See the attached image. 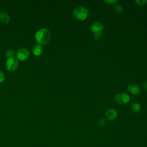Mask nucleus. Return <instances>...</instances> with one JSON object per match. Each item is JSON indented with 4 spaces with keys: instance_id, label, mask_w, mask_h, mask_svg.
Returning <instances> with one entry per match:
<instances>
[{
    "instance_id": "0eeeda50",
    "label": "nucleus",
    "mask_w": 147,
    "mask_h": 147,
    "mask_svg": "<svg viewBox=\"0 0 147 147\" xmlns=\"http://www.w3.org/2000/svg\"><path fill=\"white\" fill-rule=\"evenodd\" d=\"M103 29V25L100 22H99V21H96L93 22L90 27V30L93 33L102 31Z\"/></svg>"
},
{
    "instance_id": "20e7f679",
    "label": "nucleus",
    "mask_w": 147,
    "mask_h": 147,
    "mask_svg": "<svg viewBox=\"0 0 147 147\" xmlns=\"http://www.w3.org/2000/svg\"><path fill=\"white\" fill-rule=\"evenodd\" d=\"M114 100L119 105H125L130 100V96L125 92H119L114 96Z\"/></svg>"
},
{
    "instance_id": "1a4fd4ad",
    "label": "nucleus",
    "mask_w": 147,
    "mask_h": 147,
    "mask_svg": "<svg viewBox=\"0 0 147 147\" xmlns=\"http://www.w3.org/2000/svg\"><path fill=\"white\" fill-rule=\"evenodd\" d=\"M10 17L9 14L5 11H2L0 12V21L3 24H8L10 22Z\"/></svg>"
},
{
    "instance_id": "6e6552de",
    "label": "nucleus",
    "mask_w": 147,
    "mask_h": 147,
    "mask_svg": "<svg viewBox=\"0 0 147 147\" xmlns=\"http://www.w3.org/2000/svg\"><path fill=\"white\" fill-rule=\"evenodd\" d=\"M128 91L132 94L136 95L140 92V87L138 85L136 84H130L127 87Z\"/></svg>"
},
{
    "instance_id": "ddd939ff",
    "label": "nucleus",
    "mask_w": 147,
    "mask_h": 147,
    "mask_svg": "<svg viewBox=\"0 0 147 147\" xmlns=\"http://www.w3.org/2000/svg\"><path fill=\"white\" fill-rule=\"evenodd\" d=\"M93 37H94V40H96V41L99 40L102 38V31L96 32L94 33Z\"/></svg>"
},
{
    "instance_id": "39448f33",
    "label": "nucleus",
    "mask_w": 147,
    "mask_h": 147,
    "mask_svg": "<svg viewBox=\"0 0 147 147\" xmlns=\"http://www.w3.org/2000/svg\"><path fill=\"white\" fill-rule=\"evenodd\" d=\"M17 58L21 61H25L29 56V52L26 48H21L16 52Z\"/></svg>"
},
{
    "instance_id": "f257e3e1",
    "label": "nucleus",
    "mask_w": 147,
    "mask_h": 147,
    "mask_svg": "<svg viewBox=\"0 0 147 147\" xmlns=\"http://www.w3.org/2000/svg\"><path fill=\"white\" fill-rule=\"evenodd\" d=\"M51 32L46 28H41L35 34V40L38 45H43L47 44L51 39Z\"/></svg>"
},
{
    "instance_id": "6ab92c4d",
    "label": "nucleus",
    "mask_w": 147,
    "mask_h": 147,
    "mask_svg": "<svg viewBox=\"0 0 147 147\" xmlns=\"http://www.w3.org/2000/svg\"><path fill=\"white\" fill-rule=\"evenodd\" d=\"M142 86L144 87V88L147 91V81H145L143 82L142 83Z\"/></svg>"
},
{
    "instance_id": "4468645a",
    "label": "nucleus",
    "mask_w": 147,
    "mask_h": 147,
    "mask_svg": "<svg viewBox=\"0 0 147 147\" xmlns=\"http://www.w3.org/2000/svg\"><path fill=\"white\" fill-rule=\"evenodd\" d=\"M123 10V6L121 5V4H115V7H114V10L118 13H121Z\"/></svg>"
},
{
    "instance_id": "7ed1b4c3",
    "label": "nucleus",
    "mask_w": 147,
    "mask_h": 147,
    "mask_svg": "<svg viewBox=\"0 0 147 147\" xmlns=\"http://www.w3.org/2000/svg\"><path fill=\"white\" fill-rule=\"evenodd\" d=\"M19 65V61L15 56L7 58L6 62V67L9 71H14L17 69Z\"/></svg>"
},
{
    "instance_id": "423d86ee",
    "label": "nucleus",
    "mask_w": 147,
    "mask_h": 147,
    "mask_svg": "<svg viewBox=\"0 0 147 147\" xmlns=\"http://www.w3.org/2000/svg\"><path fill=\"white\" fill-rule=\"evenodd\" d=\"M118 116L117 111L114 109H110L105 113V117L109 121L114 120Z\"/></svg>"
},
{
    "instance_id": "9b49d317",
    "label": "nucleus",
    "mask_w": 147,
    "mask_h": 147,
    "mask_svg": "<svg viewBox=\"0 0 147 147\" xmlns=\"http://www.w3.org/2000/svg\"><path fill=\"white\" fill-rule=\"evenodd\" d=\"M141 106L137 102H133L131 105V110L134 113H138L140 110Z\"/></svg>"
},
{
    "instance_id": "dca6fc26",
    "label": "nucleus",
    "mask_w": 147,
    "mask_h": 147,
    "mask_svg": "<svg viewBox=\"0 0 147 147\" xmlns=\"http://www.w3.org/2000/svg\"><path fill=\"white\" fill-rule=\"evenodd\" d=\"M106 124V121L104 119H100L98 121V125L100 127H103Z\"/></svg>"
},
{
    "instance_id": "9d476101",
    "label": "nucleus",
    "mask_w": 147,
    "mask_h": 147,
    "mask_svg": "<svg viewBox=\"0 0 147 147\" xmlns=\"http://www.w3.org/2000/svg\"><path fill=\"white\" fill-rule=\"evenodd\" d=\"M32 52L34 55L40 56L43 52V48L41 45L37 44L33 47L32 49Z\"/></svg>"
},
{
    "instance_id": "a211bd4d",
    "label": "nucleus",
    "mask_w": 147,
    "mask_h": 147,
    "mask_svg": "<svg viewBox=\"0 0 147 147\" xmlns=\"http://www.w3.org/2000/svg\"><path fill=\"white\" fill-rule=\"evenodd\" d=\"M5 80V74L0 70V83L3 82Z\"/></svg>"
},
{
    "instance_id": "2eb2a0df",
    "label": "nucleus",
    "mask_w": 147,
    "mask_h": 147,
    "mask_svg": "<svg viewBox=\"0 0 147 147\" xmlns=\"http://www.w3.org/2000/svg\"><path fill=\"white\" fill-rule=\"evenodd\" d=\"M104 2L109 5H115L117 2V0H105Z\"/></svg>"
},
{
    "instance_id": "f03ea898",
    "label": "nucleus",
    "mask_w": 147,
    "mask_h": 147,
    "mask_svg": "<svg viewBox=\"0 0 147 147\" xmlns=\"http://www.w3.org/2000/svg\"><path fill=\"white\" fill-rule=\"evenodd\" d=\"M88 15V11L84 7H77L73 10L74 17L79 20H84Z\"/></svg>"
},
{
    "instance_id": "f3484780",
    "label": "nucleus",
    "mask_w": 147,
    "mask_h": 147,
    "mask_svg": "<svg viewBox=\"0 0 147 147\" xmlns=\"http://www.w3.org/2000/svg\"><path fill=\"white\" fill-rule=\"evenodd\" d=\"M135 2L139 6H143V5H145L147 3L146 0H136Z\"/></svg>"
},
{
    "instance_id": "f8f14e48",
    "label": "nucleus",
    "mask_w": 147,
    "mask_h": 147,
    "mask_svg": "<svg viewBox=\"0 0 147 147\" xmlns=\"http://www.w3.org/2000/svg\"><path fill=\"white\" fill-rule=\"evenodd\" d=\"M16 54V52L14 50H7L5 52V56L7 58H10L11 57H14L15 56V55Z\"/></svg>"
}]
</instances>
